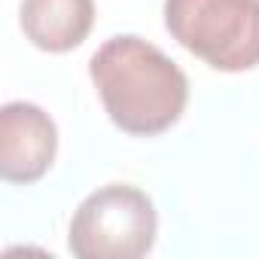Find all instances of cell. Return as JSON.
I'll use <instances>...</instances> for the list:
<instances>
[{
  "mask_svg": "<svg viewBox=\"0 0 259 259\" xmlns=\"http://www.w3.org/2000/svg\"><path fill=\"white\" fill-rule=\"evenodd\" d=\"M89 73L113 125L135 138L168 132L189 101L186 73L159 46L135 34L107 40L92 55Z\"/></svg>",
  "mask_w": 259,
  "mask_h": 259,
  "instance_id": "6da1fadb",
  "label": "cell"
},
{
  "mask_svg": "<svg viewBox=\"0 0 259 259\" xmlns=\"http://www.w3.org/2000/svg\"><path fill=\"white\" fill-rule=\"evenodd\" d=\"M165 28L213 70L259 64V0H165Z\"/></svg>",
  "mask_w": 259,
  "mask_h": 259,
  "instance_id": "7a4b0ae2",
  "label": "cell"
},
{
  "mask_svg": "<svg viewBox=\"0 0 259 259\" xmlns=\"http://www.w3.org/2000/svg\"><path fill=\"white\" fill-rule=\"evenodd\" d=\"M156 229L159 220L147 192L110 183L73 210L67 247L79 259H138L153 250Z\"/></svg>",
  "mask_w": 259,
  "mask_h": 259,
  "instance_id": "3957f363",
  "label": "cell"
},
{
  "mask_svg": "<svg viewBox=\"0 0 259 259\" xmlns=\"http://www.w3.org/2000/svg\"><path fill=\"white\" fill-rule=\"evenodd\" d=\"M58 150L52 116L28 101H10L0 110V174L7 183L40 180Z\"/></svg>",
  "mask_w": 259,
  "mask_h": 259,
  "instance_id": "277c9868",
  "label": "cell"
},
{
  "mask_svg": "<svg viewBox=\"0 0 259 259\" xmlns=\"http://www.w3.org/2000/svg\"><path fill=\"white\" fill-rule=\"evenodd\" d=\"M22 31L43 52L76 49L95 25V0H22Z\"/></svg>",
  "mask_w": 259,
  "mask_h": 259,
  "instance_id": "5b68a950",
  "label": "cell"
}]
</instances>
